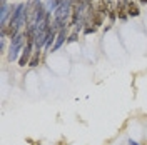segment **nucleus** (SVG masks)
Instances as JSON below:
<instances>
[{
  "instance_id": "1",
  "label": "nucleus",
  "mask_w": 147,
  "mask_h": 145,
  "mask_svg": "<svg viewBox=\"0 0 147 145\" xmlns=\"http://www.w3.org/2000/svg\"><path fill=\"white\" fill-rule=\"evenodd\" d=\"M24 47H25V34L20 32L18 35H15L13 38H12L10 50H9V62H15V60H18V54L24 52Z\"/></svg>"
},
{
  "instance_id": "2",
  "label": "nucleus",
  "mask_w": 147,
  "mask_h": 145,
  "mask_svg": "<svg viewBox=\"0 0 147 145\" xmlns=\"http://www.w3.org/2000/svg\"><path fill=\"white\" fill-rule=\"evenodd\" d=\"M115 12H117V18L119 20H127V2L125 0H117V5H115Z\"/></svg>"
},
{
  "instance_id": "3",
  "label": "nucleus",
  "mask_w": 147,
  "mask_h": 145,
  "mask_svg": "<svg viewBox=\"0 0 147 145\" xmlns=\"http://www.w3.org/2000/svg\"><path fill=\"white\" fill-rule=\"evenodd\" d=\"M67 30H69V27H65V28H62V30H59V34H57V38H55V44H54V47H52V52L59 50L60 47L64 45L65 38H69V35H67Z\"/></svg>"
},
{
  "instance_id": "4",
  "label": "nucleus",
  "mask_w": 147,
  "mask_h": 145,
  "mask_svg": "<svg viewBox=\"0 0 147 145\" xmlns=\"http://www.w3.org/2000/svg\"><path fill=\"white\" fill-rule=\"evenodd\" d=\"M127 15L129 17H139L140 15V9H139L137 2H134V0L127 2Z\"/></svg>"
},
{
  "instance_id": "5",
  "label": "nucleus",
  "mask_w": 147,
  "mask_h": 145,
  "mask_svg": "<svg viewBox=\"0 0 147 145\" xmlns=\"http://www.w3.org/2000/svg\"><path fill=\"white\" fill-rule=\"evenodd\" d=\"M40 58H42V54H40V50H34V55H32V58H30V62H28V67H37V65L40 64Z\"/></svg>"
},
{
  "instance_id": "6",
  "label": "nucleus",
  "mask_w": 147,
  "mask_h": 145,
  "mask_svg": "<svg viewBox=\"0 0 147 145\" xmlns=\"http://www.w3.org/2000/svg\"><path fill=\"white\" fill-rule=\"evenodd\" d=\"M44 5H45L47 12H50V13H52V12H55V10H57V7H59L60 3H59L57 0H45V3H44Z\"/></svg>"
},
{
  "instance_id": "7",
  "label": "nucleus",
  "mask_w": 147,
  "mask_h": 145,
  "mask_svg": "<svg viewBox=\"0 0 147 145\" xmlns=\"http://www.w3.org/2000/svg\"><path fill=\"white\" fill-rule=\"evenodd\" d=\"M95 30H97V27H94L92 23L85 22V27H84V34H94Z\"/></svg>"
},
{
  "instance_id": "8",
  "label": "nucleus",
  "mask_w": 147,
  "mask_h": 145,
  "mask_svg": "<svg viewBox=\"0 0 147 145\" xmlns=\"http://www.w3.org/2000/svg\"><path fill=\"white\" fill-rule=\"evenodd\" d=\"M77 37H79V32H75V30H74V34H70V35H69L67 42H69V44H72V42H75V40H77Z\"/></svg>"
},
{
  "instance_id": "9",
  "label": "nucleus",
  "mask_w": 147,
  "mask_h": 145,
  "mask_svg": "<svg viewBox=\"0 0 147 145\" xmlns=\"http://www.w3.org/2000/svg\"><path fill=\"white\" fill-rule=\"evenodd\" d=\"M0 54H5V37L0 38Z\"/></svg>"
},
{
  "instance_id": "10",
  "label": "nucleus",
  "mask_w": 147,
  "mask_h": 145,
  "mask_svg": "<svg viewBox=\"0 0 147 145\" xmlns=\"http://www.w3.org/2000/svg\"><path fill=\"white\" fill-rule=\"evenodd\" d=\"M129 145H139L137 142H134V140H129Z\"/></svg>"
},
{
  "instance_id": "11",
  "label": "nucleus",
  "mask_w": 147,
  "mask_h": 145,
  "mask_svg": "<svg viewBox=\"0 0 147 145\" xmlns=\"http://www.w3.org/2000/svg\"><path fill=\"white\" fill-rule=\"evenodd\" d=\"M0 5H7V0H0Z\"/></svg>"
},
{
  "instance_id": "12",
  "label": "nucleus",
  "mask_w": 147,
  "mask_h": 145,
  "mask_svg": "<svg viewBox=\"0 0 147 145\" xmlns=\"http://www.w3.org/2000/svg\"><path fill=\"white\" fill-rule=\"evenodd\" d=\"M139 2H140V3H147V0H139Z\"/></svg>"
},
{
  "instance_id": "13",
  "label": "nucleus",
  "mask_w": 147,
  "mask_h": 145,
  "mask_svg": "<svg viewBox=\"0 0 147 145\" xmlns=\"http://www.w3.org/2000/svg\"><path fill=\"white\" fill-rule=\"evenodd\" d=\"M57 2H59V3H62V2H64V0H57Z\"/></svg>"
}]
</instances>
